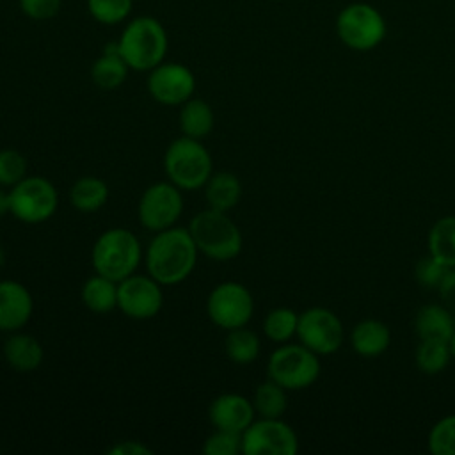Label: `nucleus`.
I'll return each mask as SVG.
<instances>
[{
  "mask_svg": "<svg viewBox=\"0 0 455 455\" xmlns=\"http://www.w3.org/2000/svg\"><path fill=\"white\" fill-rule=\"evenodd\" d=\"M199 251L188 228H167L155 233L146 252L148 274L162 286L183 283L196 268Z\"/></svg>",
  "mask_w": 455,
  "mask_h": 455,
  "instance_id": "obj_1",
  "label": "nucleus"
},
{
  "mask_svg": "<svg viewBox=\"0 0 455 455\" xmlns=\"http://www.w3.org/2000/svg\"><path fill=\"white\" fill-rule=\"evenodd\" d=\"M117 48L130 69L151 71L155 66L164 62L169 48V37L156 18L137 16L124 25Z\"/></svg>",
  "mask_w": 455,
  "mask_h": 455,
  "instance_id": "obj_2",
  "label": "nucleus"
},
{
  "mask_svg": "<svg viewBox=\"0 0 455 455\" xmlns=\"http://www.w3.org/2000/svg\"><path fill=\"white\" fill-rule=\"evenodd\" d=\"M188 231L199 254L213 261H229L242 252V231L228 212L204 208L190 219Z\"/></svg>",
  "mask_w": 455,
  "mask_h": 455,
  "instance_id": "obj_3",
  "label": "nucleus"
},
{
  "mask_svg": "<svg viewBox=\"0 0 455 455\" xmlns=\"http://www.w3.org/2000/svg\"><path fill=\"white\" fill-rule=\"evenodd\" d=\"M144 258L137 235L126 228L105 229L94 242L91 263L96 274L116 283L135 274Z\"/></svg>",
  "mask_w": 455,
  "mask_h": 455,
  "instance_id": "obj_4",
  "label": "nucleus"
},
{
  "mask_svg": "<svg viewBox=\"0 0 455 455\" xmlns=\"http://www.w3.org/2000/svg\"><path fill=\"white\" fill-rule=\"evenodd\" d=\"M167 180L180 190H199L213 172V162L206 146L192 137L174 139L164 155Z\"/></svg>",
  "mask_w": 455,
  "mask_h": 455,
  "instance_id": "obj_5",
  "label": "nucleus"
},
{
  "mask_svg": "<svg viewBox=\"0 0 455 455\" xmlns=\"http://www.w3.org/2000/svg\"><path fill=\"white\" fill-rule=\"evenodd\" d=\"M338 39L354 52H370L377 48L387 32L382 12L366 2H352L336 16Z\"/></svg>",
  "mask_w": 455,
  "mask_h": 455,
  "instance_id": "obj_6",
  "label": "nucleus"
},
{
  "mask_svg": "<svg viewBox=\"0 0 455 455\" xmlns=\"http://www.w3.org/2000/svg\"><path fill=\"white\" fill-rule=\"evenodd\" d=\"M318 354L299 343H281L268 357V379L286 391H300L316 382L320 377Z\"/></svg>",
  "mask_w": 455,
  "mask_h": 455,
  "instance_id": "obj_7",
  "label": "nucleus"
},
{
  "mask_svg": "<svg viewBox=\"0 0 455 455\" xmlns=\"http://www.w3.org/2000/svg\"><path fill=\"white\" fill-rule=\"evenodd\" d=\"M11 215L25 224H41L53 217L59 192L44 176H25L9 188Z\"/></svg>",
  "mask_w": 455,
  "mask_h": 455,
  "instance_id": "obj_8",
  "label": "nucleus"
},
{
  "mask_svg": "<svg viewBox=\"0 0 455 455\" xmlns=\"http://www.w3.org/2000/svg\"><path fill=\"white\" fill-rule=\"evenodd\" d=\"M254 313V299L249 288L236 281H224L212 288L206 299V315L217 327L231 331L249 323Z\"/></svg>",
  "mask_w": 455,
  "mask_h": 455,
  "instance_id": "obj_9",
  "label": "nucleus"
},
{
  "mask_svg": "<svg viewBox=\"0 0 455 455\" xmlns=\"http://www.w3.org/2000/svg\"><path fill=\"white\" fill-rule=\"evenodd\" d=\"M181 192L169 180L151 183L139 199L137 215L140 226L151 233L176 226L183 213Z\"/></svg>",
  "mask_w": 455,
  "mask_h": 455,
  "instance_id": "obj_10",
  "label": "nucleus"
},
{
  "mask_svg": "<svg viewBox=\"0 0 455 455\" xmlns=\"http://www.w3.org/2000/svg\"><path fill=\"white\" fill-rule=\"evenodd\" d=\"M299 437L281 418L254 419L242 432L243 455H295Z\"/></svg>",
  "mask_w": 455,
  "mask_h": 455,
  "instance_id": "obj_11",
  "label": "nucleus"
},
{
  "mask_svg": "<svg viewBox=\"0 0 455 455\" xmlns=\"http://www.w3.org/2000/svg\"><path fill=\"white\" fill-rule=\"evenodd\" d=\"M343 323L339 316L322 306L307 307L299 315L297 338L318 355H329L343 345Z\"/></svg>",
  "mask_w": 455,
  "mask_h": 455,
  "instance_id": "obj_12",
  "label": "nucleus"
},
{
  "mask_svg": "<svg viewBox=\"0 0 455 455\" xmlns=\"http://www.w3.org/2000/svg\"><path fill=\"white\" fill-rule=\"evenodd\" d=\"M164 306L162 284L149 274H132L117 283V309L132 320H149Z\"/></svg>",
  "mask_w": 455,
  "mask_h": 455,
  "instance_id": "obj_13",
  "label": "nucleus"
},
{
  "mask_svg": "<svg viewBox=\"0 0 455 455\" xmlns=\"http://www.w3.org/2000/svg\"><path fill=\"white\" fill-rule=\"evenodd\" d=\"M148 73V92L156 103L180 107L194 96L196 76L185 64L164 60Z\"/></svg>",
  "mask_w": 455,
  "mask_h": 455,
  "instance_id": "obj_14",
  "label": "nucleus"
},
{
  "mask_svg": "<svg viewBox=\"0 0 455 455\" xmlns=\"http://www.w3.org/2000/svg\"><path fill=\"white\" fill-rule=\"evenodd\" d=\"M34 313V299L28 288L14 279L0 281V331L16 332L27 325Z\"/></svg>",
  "mask_w": 455,
  "mask_h": 455,
  "instance_id": "obj_15",
  "label": "nucleus"
},
{
  "mask_svg": "<svg viewBox=\"0 0 455 455\" xmlns=\"http://www.w3.org/2000/svg\"><path fill=\"white\" fill-rule=\"evenodd\" d=\"M256 411L252 400L240 393H222L208 407V419L213 428L242 434L252 421Z\"/></svg>",
  "mask_w": 455,
  "mask_h": 455,
  "instance_id": "obj_16",
  "label": "nucleus"
},
{
  "mask_svg": "<svg viewBox=\"0 0 455 455\" xmlns=\"http://www.w3.org/2000/svg\"><path fill=\"white\" fill-rule=\"evenodd\" d=\"M2 354L5 363L20 373H30L37 370L44 357V350L39 339L21 331L11 332V336L2 345Z\"/></svg>",
  "mask_w": 455,
  "mask_h": 455,
  "instance_id": "obj_17",
  "label": "nucleus"
},
{
  "mask_svg": "<svg viewBox=\"0 0 455 455\" xmlns=\"http://www.w3.org/2000/svg\"><path fill=\"white\" fill-rule=\"evenodd\" d=\"M391 343L389 327L375 318L361 320L350 332V345L361 357H377Z\"/></svg>",
  "mask_w": 455,
  "mask_h": 455,
  "instance_id": "obj_18",
  "label": "nucleus"
},
{
  "mask_svg": "<svg viewBox=\"0 0 455 455\" xmlns=\"http://www.w3.org/2000/svg\"><path fill=\"white\" fill-rule=\"evenodd\" d=\"M128 64L119 53L117 43H112L103 48V53L91 66V78L96 87L103 91H114L121 87L128 76Z\"/></svg>",
  "mask_w": 455,
  "mask_h": 455,
  "instance_id": "obj_19",
  "label": "nucleus"
},
{
  "mask_svg": "<svg viewBox=\"0 0 455 455\" xmlns=\"http://www.w3.org/2000/svg\"><path fill=\"white\" fill-rule=\"evenodd\" d=\"M414 329L419 339L450 341L455 332V322L446 306L427 304L416 313Z\"/></svg>",
  "mask_w": 455,
  "mask_h": 455,
  "instance_id": "obj_20",
  "label": "nucleus"
},
{
  "mask_svg": "<svg viewBox=\"0 0 455 455\" xmlns=\"http://www.w3.org/2000/svg\"><path fill=\"white\" fill-rule=\"evenodd\" d=\"M203 190L208 208L220 212H229L231 208H235L242 197V183L238 176L229 171L212 172Z\"/></svg>",
  "mask_w": 455,
  "mask_h": 455,
  "instance_id": "obj_21",
  "label": "nucleus"
},
{
  "mask_svg": "<svg viewBox=\"0 0 455 455\" xmlns=\"http://www.w3.org/2000/svg\"><path fill=\"white\" fill-rule=\"evenodd\" d=\"M178 121L183 135L201 140L212 133L215 126V114L210 103L192 96L183 105H180Z\"/></svg>",
  "mask_w": 455,
  "mask_h": 455,
  "instance_id": "obj_22",
  "label": "nucleus"
},
{
  "mask_svg": "<svg viewBox=\"0 0 455 455\" xmlns=\"http://www.w3.org/2000/svg\"><path fill=\"white\" fill-rule=\"evenodd\" d=\"M108 201V185L98 176H82L69 188V203L82 213H92Z\"/></svg>",
  "mask_w": 455,
  "mask_h": 455,
  "instance_id": "obj_23",
  "label": "nucleus"
},
{
  "mask_svg": "<svg viewBox=\"0 0 455 455\" xmlns=\"http://www.w3.org/2000/svg\"><path fill=\"white\" fill-rule=\"evenodd\" d=\"M80 297L89 311L98 315L110 313L117 307V283L101 274H94L85 279Z\"/></svg>",
  "mask_w": 455,
  "mask_h": 455,
  "instance_id": "obj_24",
  "label": "nucleus"
},
{
  "mask_svg": "<svg viewBox=\"0 0 455 455\" xmlns=\"http://www.w3.org/2000/svg\"><path fill=\"white\" fill-rule=\"evenodd\" d=\"M428 254L444 263L455 267V215H444L437 219L428 231Z\"/></svg>",
  "mask_w": 455,
  "mask_h": 455,
  "instance_id": "obj_25",
  "label": "nucleus"
},
{
  "mask_svg": "<svg viewBox=\"0 0 455 455\" xmlns=\"http://www.w3.org/2000/svg\"><path fill=\"white\" fill-rule=\"evenodd\" d=\"M224 348H226L228 359L233 361L235 364H251L259 355L261 341L254 331L243 325V327L228 331Z\"/></svg>",
  "mask_w": 455,
  "mask_h": 455,
  "instance_id": "obj_26",
  "label": "nucleus"
},
{
  "mask_svg": "<svg viewBox=\"0 0 455 455\" xmlns=\"http://www.w3.org/2000/svg\"><path fill=\"white\" fill-rule=\"evenodd\" d=\"M252 405L259 418H283L288 407L286 389L268 379L254 389Z\"/></svg>",
  "mask_w": 455,
  "mask_h": 455,
  "instance_id": "obj_27",
  "label": "nucleus"
},
{
  "mask_svg": "<svg viewBox=\"0 0 455 455\" xmlns=\"http://www.w3.org/2000/svg\"><path fill=\"white\" fill-rule=\"evenodd\" d=\"M451 359L450 341L419 339L416 348V366L425 375H437L446 370Z\"/></svg>",
  "mask_w": 455,
  "mask_h": 455,
  "instance_id": "obj_28",
  "label": "nucleus"
},
{
  "mask_svg": "<svg viewBox=\"0 0 455 455\" xmlns=\"http://www.w3.org/2000/svg\"><path fill=\"white\" fill-rule=\"evenodd\" d=\"M297 323L299 315L291 307H274L263 320V332L270 341L277 345L288 343L293 336H297Z\"/></svg>",
  "mask_w": 455,
  "mask_h": 455,
  "instance_id": "obj_29",
  "label": "nucleus"
},
{
  "mask_svg": "<svg viewBox=\"0 0 455 455\" xmlns=\"http://www.w3.org/2000/svg\"><path fill=\"white\" fill-rule=\"evenodd\" d=\"M133 7V0H87L89 14L101 25L123 23Z\"/></svg>",
  "mask_w": 455,
  "mask_h": 455,
  "instance_id": "obj_30",
  "label": "nucleus"
},
{
  "mask_svg": "<svg viewBox=\"0 0 455 455\" xmlns=\"http://www.w3.org/2000/svg\"><path fill=\"white\" fill-rule=\"evenodd\" d=\"M428 450L434 455H455V414L434 423L428 432Z\"/></svg>",
  "mask_w": 455,
  "mask_h": 455,
  "instance_id": "obj_31",
  "label": "nucleus"
},
{
  "mask_svg": "<svg viewBox=\"0 0 455 455\" xmlns=\"http://www.w3.org/2000/svg\"><path fill=\"white\" fill-rule=\"evenodd\" d=\"M27 176V158L18 149H0V187L11 188Z\"/></svg>",
  "mask_w": 455,
  "mask_h": 455,
  "instance_id": "obj_32",
  "label": "nucleus"
},
{
  "mask_svg": "<svg viewBox=\"0 0 455 455\" xmlns=\"http://www.w3.org/2000/svg\"><path fill=\"white\" fill-rule=\"evenodd\" d=\"M203 453L206 455H236L242 453V434L231 430L215 428L203 443Z\"/></svg>",
  "mask_w": 455,
  "mask_h": 455,
  "instance_id": "obj_33",
  "label": "nucleus"
},
{
  "mask_svg": "<svg viewBox=\"0 0 455 455\" xmlns=\"http://www.w3.org/2000/svg\"><path fill=\"white\" fill-rule=\"evenodd\" d=\"M448 270H450V267H446L444 263L435 259L432 254H428V256L421 258L416 263L414 275H416V281L419 283L421 288L437 290Z\"/></svg>",
  "mask_w": 455,
  "mask_h": 455,
  "instance_id": "obj_34",
  "label": "nucleus"
},
{
  "mask_svg": "<svg viewBox=\"0 0 455 455\" xmlns=\"http://www.w3.org/2000/svg\"><path fill=\"white\" fill-rule=\"evenodd\" d=\"M60 7L62 0H20V11L34 21H44L57 16Z\"/></svg>",
  "mask_w": 455,
  "mask_h": 455,
  "instance_id": "obj_35",
  "label": "nucleus"
},
{
  "mask_svg": "<svg viewBox=\"0 0 455 455\" xmlns=\"http://www.w3.org/2000/svg\"><path fill=\"white\" fill-rule=\"evenodd\" d=\"M108 455H151L153 450L149 446H146L140 441H133V439H123L114 443L108 450Z\"/></svg>",
  "mask_w": 455,
  "mask_h": 455,
  "instance_id": "obj_36",
  "label": "nucleus"
},
{
  "mask_svg": "<svg viewBox=\"0 0 455 455\" xmlns=\"http://www.w3.org/2000/svg\"><path fill=\"white\" fill-rule=\"evenodd\" d=\"M437 291H439V295L443 299V304L448 309L455 311V267L446 272V275H444L443 283L439 284Z\"/></svg>",
  "mask_w": 455,
  "mask_h": 455,
  "instance_id": "obj_37",
  "label": "nucleus"
},
{
  "mask_svg": "<svg viewBox=\"0 0 455 455\" xmlns=\"http://www.w3.org/2000/svg\"><path fill=\"white\" fill-rule=\"evenodd\" d=\"M11 213V196H9V188L0 187V219L4 215Z\"/></svg>",
  "mask_w": 455,
  "mask_h": 455,
  "instance_id": "obj_38",
  "label": "nucleus"
},
{
  "mask_svg": "<svg viewBox=\"0 0 455 455\" xmlns=\"http://www.w3.org/2000/svg\"><path fill=\"white\" fill-rule=\"evenodd\" d=\"M5 259H7V258H5V251H4V247L0 245V268L5 265Z\"/></svg>",
  "mask_w": 455,
  "mask_h": 455,
  "instance_id": "obj_39",
  "label": "nucleus"
},
{
  "mask_svg": "<svg viewBox=\"0 0 455 455\" xmlns=\"http://www.w3.org/2000/svg\"><path fill=\"white\" fill-rule=\"evenodd\" d=\"M450 348H451V357H455V332H453V336L450 339Z\"/></svg>",
  "mask_w": 455,
  "mask_h": 455,
  "instance_id": "obj_40",
  "label": "nucleus"
}]
</instances>
